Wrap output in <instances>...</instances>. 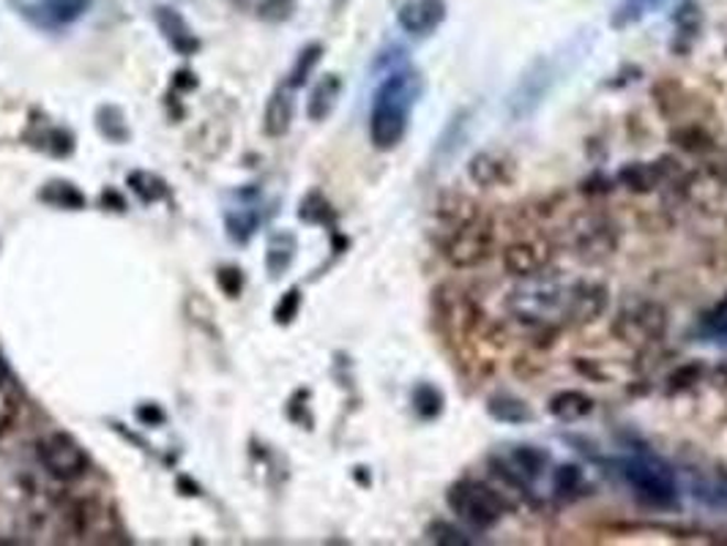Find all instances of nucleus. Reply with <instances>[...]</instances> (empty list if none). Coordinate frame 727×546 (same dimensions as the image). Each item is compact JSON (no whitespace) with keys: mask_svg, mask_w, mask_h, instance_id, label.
Wrapping results in <instances>:
<instances>
[{"mask_svg":"<svg viewBox=\"0 0 727 546\" xmlns=\"http://www.w3.org/2000/svg\"><path fill=\"white\" fill-rule=\"evenodd\" d=\"M692 494H695L703 505H708V508L727 511V475L697 481V484L692 486Z\"/></svg>","mask_w":727,"mask_h":546,"instance_id":"32","label":"nucleus"},{"mask_svg":"<svg viewBox=\"0 0 727 546\" xmlns=\"http://www.w3.org/2000/svg\"><path fill=\"white\" fill-rule=\"evenodd\" d=\"M94 0H22L20 14L44 31H63L88 14Z\"/></svg>","mask_w":727,"mask_h":546,"instance_id":"11","label":"nucleus"},{"mask_svg":"<svg viewBox=\"0 0 727 546\" xmlns=\"http://www.w3.org/2000/svg\"><path fill=\"white\" fill-rule=\"evenodd\" d=\"M651 96H654V105L660 109V115H665L670 120H678L689 109V90L681 83H675V79L656 83Z\"/></svg>","mask_w":727,"mask_h":546,"instance_id":"25","label":"nucleus"},{"mask_svg":"<svg viewBox=\"0 0 727 546\" xmlns=\"http://www.w3.org/2000/svg\"><path fill=\"white\" fill-rule=\"evenodd\" d=\"M299 216L309 224H329L331 218H334V211H331L329 200H325L323 194L312 192V194H307V200L301 203Z\"/></svg>","mask_w":727,"mask_h":546,"instance_id":"38","label":"nucleus"},{"mask_svg":"<svg viewBox=\"0 0 727 546\" xmlns=\"http://www.w3.org/2000/svg\"><path fill=\"white\" fill-rule=\"evenodd\" d=\"M293 96H290L288 85H285V88H279L277 94L268 99L266 115H263V131H266L268 137H285L290 131V124H293Z\"/></svg>","mask_w":727,"mask_h":546,"instance_id":"22","label":"nucleus"},{"mask_svg":"<svg viewBox=\"0 0 727 546\" xmlns=\"http://www.w3.org/2000/svg\"><path fill=\"white\" fill-rule=\"evenodd\" d=\"M594 399L582 390H558L547 399V413L560 424H577L594 413Z\"/></svg>","mask_w":727,"mask_h":546,"instance_id":"20","label":"nucleus"},{"mask_svg":"<svg viewBox=\"0 0 727 546\" xmlns=\"http://www.w3.org/2000/svg\"><path fill=\"white\" fill-rule=\"evenodd\" d=\"M506 464L528 484V481H536L545 473L549 464V453L542 451L539 446H514L512 451H509Z\"/></svg>","mask_w":727,"mask_h":546,"instance_id":"24","label":"nucleus"},{"mask_svg":"<svg viewBox=\"0 0 727 546\" xmlns=\"http://www.w3.org/2000/svg\"><path fill=\"white\" fill-rule=\"evenodd\" d=\"M421 90V74L410 66H394L381 79L370 107V142L377 151H394L405 140Z\"/></svg>","mask_w":727,"mask_h":546,"instance_id":"1","label":"nucleus"},{"mask_svg":"<svg viewBox=\"0 0 727 546\" xmlns=\"http://www.w3.org/2000/svg\"><path fill=\"white\" fill-rule=\"evenodd\" d=\"M446 20V0H405L397 11V22L410 36H429Z\"/></svg>","mask_w":727,"mask_h":546,"instance_id":"14","label":"nucleus"},{"mask_svg":"<svg viewBox=\"0 0 727 546\" xmlns=\"http://www.w3.org/2000/svg\"><path fill=\"white\" fill-rule=\"evenodd\" d=\"M440 255L455 268H477L490 260L495 244V224L484 214L482 205L471 197L451 194L440 205Z\"/></svg>","mask_w":727,"mask_h":546,"instance_id":"2","label":"nucleus"},{"mask_svg":"<svg viewBox=\"0 0 727 546\" xmlns=\"http://www.w3.org/2000/svg\"><path fill=\"white\" fill-rule=\"evenodd\" d=\"M571 285L549 276H531L523 285L514 287L506 298V309L517 320L531 325L566 323V307H569Z\"/></svg>","mask_w":727,"mask_h":546,"instance_id":"3","label":"nucleus"},{"mask_svg":"<svg viewBox=\"0 0 727 546\" xmlns=\"http://www.w3.org/2000/svg\"><path fill=\"white\" fill-rule=\"evenodd\" d=\"M340 96H342L340 74H325V77H320V83L314 85L312 94H309V101H307L309 120H325V118H329V115L334 113Z\"/></svg>","mask_w":727,"mask_h":546,"instance_id":"23","label":"nucleus"},{"mask_svg":"<svg viewBox=\"0 0 727 546\" xmlns=\"http://www.w3.org/2000/svg\"><path fill=\"white\" fill-rule=\"evenodd\" d=\"M553 246L545 238H520L503 249V268L517 279H531L547 268Z\"/></svg>","mask_w":727,"mask_h":546,"instance_id":"13","label":"nucleus"},{"mask_svg":"<svg viewBox=\"0 0 727 546\" xmlns=\"http://www.w3.org/2000/svg\"><path fill=\"white\" fill-rule=\"evenodd\" d=\"M662 3H665V0H623V3L616 9V14H612L610 25L612 28L632 25V22L643 20L649 11H654L656 6H662Z\"/></svg>","mask_w":727,"mask_h":546,"instance_id":"35","label":"nucleus"},{"mask_svg":"<svg viewBox=\"0 0 727 546\" xmlns=\"http://www.w3.org/2000/svg\"><path fill=\"white\" fill-rule=\"evenodd\" d=\"M553 490L560 497H575L577 492L586 490V473L577 464H558L553 473Z\"/></svg>","mask_w":727,"mask_h":546,"instance_id":"34","label":"nucleus"},{"mask_svg":"<svg viewBox=\"0 0 727 546\" xmlns=\"http://www.w3.org/2000/svg\"><path fill=\"white\" fill-rule=\"evenodd\" d=\"M446 503L455 511L457 520L479 533L492 531L512 508L509 500L495 490V484H487V481L479 479L455 481L446 492Z\"/></svg>","mask_w":727,"mask_h":546,"instance_id":"5","label":"nucleus"},{"mask_svg":"<svg viewBox=\"0 0 727 546\" xmlns=\"http://www.w3.org/2000/svg\"><path fill=\"white\" fill-rule=\"evenodd\" d=\"M667 309L656 301H632L612 320V333L629 347H649L667 333Z\"/></svg>","mask_w":727,"mask_h":546,"instance_id":"7","label":"nucleus"},{"mask_svg":"<svg viewBox=\"0 0 727 546\" xmlns=\"http://www.w3.org/2000/svg\"><path fill=\"white\" fill-rule=\"evenodd\" d=\"M618 468V475L623 484L634 492V497L643 500L651 508H678V479L673 468L654 453H634L612 462Z\"/></svg>","mask_w":727,"mask_h":546,"instance_id":"4","label":"nucleus"},{"mask_svg":"<svg viewBox=\"0 0 727 546\" xmlns=\"http://www.w3.org/2000/svg\"><path fill=\"white\" fill-rule=\"evenodd\" d=\"M673 22H675L673 50L678 55H686L703 31V11L701 6H697V0H684V3L678 6V11H675Z\"/></svg>","mask_w":727,"mask_h":546,"instance_id":"21","label":"nucleus"},{"mask_svg":"<svg viewBox=\"0 0 727 546\" xmlns=\"http://www.w3.org/2000/svg\"><path fill=\"white\" fill-rule=\"evenodd\" d=\"M701 325H703V331L712 333V336H725L727 333V298L723 303H717L712 312L703 314Z\"/></svg>","mask_w":727,"mask_h":546,"instance_id":"39","label":"nucleus"},{"mask_svg":"<svg viewBox=\"0 0 727 546\" xmlns=\"http://www.w3.org/2000/svg\"><path fill=\"white\" fill-rule=\"evenodd\" d=\"M703 377H706V366H703L701 361H689V364H684V366H678L675 372H670L667 394H681V390L695 388Z\"/></svg>","mask_w":727,"mask_h":546,"instance_id":"36","label":"nucleus"},{"mask_svg":"<svg viewBox=\"0 0 727 546\" xmlns=\"http://www.w3.org/2000/svg\"><path fill=\"white\" fill-rule=\"evenodd\" d=\"M238 203L231 205L225 211V224H227V235L238 244H246V240L255 235V229L260 227L263 222V208H260V194L255 189H244V192L236 194Z\"/></svg>","mask_w":727,"mask_h":546,"instance_id":"15","label":"nucleus"},{"mask_svg":"<svg viewBox=\"0 0 727 546\" xmlns=\"http://www.w3.org/2000/svg\"><path fill=\"white\" fill-rule=\"evenodd\" d=\"M569 249L586 266H597L618 249V227L605 214H580L569 224Z\"/></svg>","mask_w":727,"mask_h":546,"instance_id":"6","label":"nucleus"},{"mask_svg":"<svg viewBox=\"0 0 727 546\" xmlns=\"http://www.w3.org/2000/svg\"><path fill=\"white\" fill-rule=\"evenodd\" d=\"M667 140L673 142L678 151L692 153V157H708V153L717 151V142L714 135L697 120H681L678 126H673L667 135Z\"/></svg>","mask_w":727,"mask_h":546,"instance_id":"18","label":"nucleus"},{"mask_svg":"<svg viewBox=\"0 0 727 546\" xmlns=\"http://www.w3.org/2000/svg\"><path fill=\"white\" fill-rule=\"evenodd\" d=\"M157 25L162 31L164 42L175 50V53L189 57L200 50V39L194 36V31L189 28V22L183 20L175 9H168V6H159L157 9Z\"/></svg>","mask_w":727,"mask_h":546,"instance_id":"17","label":"nucleus"},{"mask_svg":"<svg viewBox=\"0 0 727 546\" xmlns=\"http://www.w3.org/2000/svg\"><path fill=\"white\" fill-rule=\"evenodd\" d=\"M610 307V290L599 281H575L566 307V325H591Z\"/></svg>","mask_w":727,"mask_h":546,"instance_id":"12","label":"nucleus"},{"mask_svg":"<svg viewBox=\"0 0 727 546\" xmlns=\"http://www.w3.org/2000/svg\"><path fill=\"white\" fill-rule=\"evenodd\" d=\"M427 538L432 544H440V546H468L471 544V538H468V533L462 531V527L451 525V522H446V520L429 522Z\"/></svg>","mask_w":727,"mask_h":546,"instance_id":"37","label":"nucleus"},{"mask_svg":"<svg viewBox=\"0 0 727 546\" xmlns=\"http://www.w3.org/2000/svg\"><path fill=\"white\" fill-rule=\"evenodd\" d=\"M299 307H301V292L299 290H290L288 296H282V301H279L277 312H274V320L282 325H288L290 320L299 314Z\"/></svg>","mask_w":727,"mask_h":546,"instance_id":"40","label":"nucleus"},{"mask_svg":"<svg viewBox=\"0 0 727 546\" xmlns=\"http://www.w3.org/2000/svg\"><path fill=\"white\" fill-rule=\"evenodd\" d=\"M487 416L498 424H509V427H520V424L534 421V410L525 399L514 396L512 390H495L487 399Z\"/></svg>","mask_w":727,"mask_h":546,"instance_id":"19","label":"nucleus"},{"mask_svg":"<svg viewBox=\"0 0 727 546\" xmlns=\"http://www.w3.org/2000/svg\"><path fill=\"white\" fill-rule=\"evenodd\" d=\"M684 178V170L673 157H662L656 162H629L618 170L616 181L632 194H651L660 186H675Z\"/></svg>","mask_w":727,"mask_h":546,"instance_id":"10","label":"nucleus"},{"mask_svg":"<svg viewBox=\"0 0 727 546\" xmlns=\"http://www.w3.org/2000/svg\"><path fill=\"white\" fill-rule=\"evenodd\" d=\"M468 175L482 189L509 186L514 181V162L498 151H479L468 162Z\"/></svg>","mask_w":727,"mask_h":546,"instance_id":"16","label":"nucleus"},{"mask_svg":"<svg viewBox=\"0 0 727 546\" xmlns=\"http://www.w3.org/2000/svg\"><path fill=\"white\" fill-rule=\"evenodd\" d=\"M410 405H414L416 416L425 418V421H435V418L443 413L446 399H443V394H440L438 385L419 383L414 388V396H410Z\"/></svg>","mask_w":727,"mask_h":546,"instance_id":"29","label":"nucleus"},{"mask_svg":"<svg viewBox=\"0 0 727 546\" xmlns=\"http://www.w3.org/2000/svg\"><path fill=\"white\" fill-rule=\"evenodd\" d=\"M17 410H20V385H17L14 372L0 350V429L14 421Z\"/></svg>","mask_w":727,"mask_h":546,"instance_id":"27","label":"nucleus"},{"mask_svg":"<svg viewBox=\"0 0 727 546\" xmlns=\"http://www.w3.org/2000/svg\"><path fill=\"white\" fill-rule=\"evenodd\" d=\"M36 457L44 473L53 475L55 481H63V484L83 479L90 468L85 448L66 432H47L39 437Z\"/></svg>","mask_w":727,"mask_h":546,"instance_id":"8","label":"nucleus"},{"mask_svg":"<svg viewBox=\"0 0 727 546\" xmlns=\"http://www.w3.org/2000/svg\"><path fill=\"white\" fill-rule=\"evenodd\" d=\"M220 285L227 296L236 298L238 292H242V271H236V268H225V271H220Z\"/></svg>","mask_w":727,"mask_h":546,"instance_id":"41","label":"nucleus"},{"mask_svg":"<svg viewBox=\"0 0 727 546\" xmlns=\"http://www.w3.org/2000/svg\"><path fill=\"white\" fill-rule=\"evenodd\" d=\"M320 57H323V44H309V47H303L299 57H296L293 68H290L288 88H301V85L312 77V72H314V66L320 63Z\"/></svg>","mask_w":727,"mask_h":546,"instance_id":"33","label":"nucleus"},{"mask_svg":"<svg viewBox=\"0 0 727 546\" xmlns=\"http://www.w3.org/2000/svg\"><path fill=\"white\" fill-rule=\"evenodd\" d=\"M39 197H42L44 203L53 205V208H66V211L85 208L83 192H79V189L74 186V183H68V181L47 183V186L42 189V194H39Z\"/></svg>","mask_w":727,"mask_h":546,"instance_id":"30","label":"nucleus"},{"mask_svg":"<svg viewBox=\"0 0 727 546\" xmlns=\"http://www.w3.org/2000/svg\"><path fill=\"white\" fill-rule=\"evenodd\" d=\"M555 83V68L545 55L536 57L534 63H528L520 79L514 83V88L506 96V113L512 120H528L542 105H545L549 88Z\"/></svg>","mask_w":727,"mask_h":546,"instance_id":"9","label":"nucleus"},{"mask_svg":"<svg viewBox=\"0 0 727 546\" xmlns=\"http://www.w3.org/2000/svg\"><path fill=\"white\" fill-rule=\"evenodd\" d=\"M129 186H131V192L142 200V203H159V200H164L170 194L168 183H164L159 175H153V172H146V170L131 172Z\"/></svg>","mask_w":727,"mask_h":546,"instance_id":"31","label":"nucleus"},{"mask_svg":"<svg viewBox=\"0 0 727 546\" xmlns=\"http://www.w3.org/2000/svg\"><path fill=\"white\" fill-rule=\"evenodd\" d=\"M468 124H471V109H460V113L446 124L443 135H440L438 146H435V157H443V159L455 157V153L460 151L462 142H466Z\"/></svg>","mask_w":727,"mask_h":546,"instance_id":"28","label":"nucleus"},{"mask_svg":"<svg viewBox=\"0 0 727 546\" xmlns=\"http://www.w3.org/2000/svg\"><path fill=\"white\" fill-rule=\"evenodd\" d=\"M345 3H348V0H334V9H336V11H340V9H342V6H345Z\"/></svg>","mask_w":727,"mask_h":546,"instance_id":"42","label":"nucleus"},{"mask_svg":"<svg viewBox=\"0 0 727 546\" xmlns=\"http://www.w3.org/2000/svg\"><path fill=\"white\" fill-rule=\"evenodd\" d=\"M296 249H299V244H296V235L288 233V229H285V233L271 235V240H268V251H266V268L274 279H279V276L293 266Z\"/></svg>","mask_w":727,"mask_h":546,"instance_id":"26","label":"nucleus"}]
</instances>
